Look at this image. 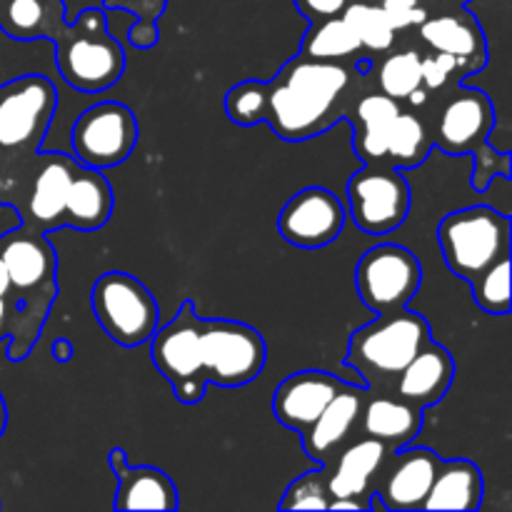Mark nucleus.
<instances>
[{
  "label": "nucleus",
  "instance_id": "1",
  "mask_svg": "<svg viewBox=\"0 0 512 512\" xmlns=\"http://www.w3.org/2000/svg\"><path fill=\"white\" fill-rule=\"evenodd\" d=\"M150 358L158 373L173 385L180 403L193 405L205 385L240 388L263 373L265 340L253 325L238 320H203L193 300L150 338Z\"/></svg>",
  "mask_w": 512,
  "mask_h": 512
},
{
  "label": "nucleus",
  "instance_id": "2",
  "mask_svg": "<svg viewBox=\"0 0 512 512\" xmlns=\"http://www.w3.org/2000/svg\"><path fill=\"white\" fill-rule=\"evenodd\" d=\"M355 68L338 60L298 55L265 80L263 123L290 143L315 138L348 115Z\"/></svg>",
  "mask_w": 512,
  "mask_h": 512
},
{
  "label": "nucleus",
  "instance_id": "3",
  "mask_svg": "<svg viewBox=\"0 0 512 512\" xmlns=\"http://www.w3.org/2000/svg\"><path fill=\"white\" fill-rule=\"evenodd\" d=\"M0 260L10 278L13 310L8 320V358L23 360L40 338L50 303L58 295L53 245L43 233L20 228L0 240Z\"/></svg>",
  "mask_w": 512,
  "mask_h": 512
},
{
  "label": "nucleus",
  "instance_id": "4",
  "mask_svg": "<svg viewBox=\"0 0 512 512\" xmlns=\"http://www.w3.org/2000/svg\"><path fill=\"white\" fill-rule=\"evenodd\" d=\"M425 340H430V325L420 313L405 308L380 313L373 323L353 333L345 365L358 370L368 388L388 390Z\"/></svg>",
  "mask_w": 512,
  "mask_h": 512
},
{
  "label": "nucleus",
  "instance_id": "5",
  "mask_svg": "<svg viewBox=\"0 0 512 512\" xmlns=\"http://www.w3.org/2000/svg\"><path fill=\"white\" fill-rule=\"evenodd\" d=\"M53 40L58 45V70L70 88L80 93H100L123 75V48L113 35H108L100 8H85L73 25H60Z\"/></svg>",
  "mask_w": 512,
  "mask_h": 512
},
{
  "label": "nucleus",
  "instance_id": "6",
  "mask_svg": "<svg viewBox=\"0 0 512 512\" xmlns=\"http://www.w3.org/2000/svg\"><path fill=\"white\" fill-rule=\"evenodd\" d=\"M495 125V110L488 95L478 88H458L438 113L430 140L448 155H478V175L473 185L488 188L495 175H508V155L488 148Z\"/></svg>",
  "mask_w": 512,
  "mask_h": 512
},
{
  "label": "nucleus",
  "instance_id": "7",
  "mask_svg": "<svg viewBox=\"0 0 512 512\" xmlns=\"http://www.w3.org/2000/svg\"><path fill=\"white\" fill-rule=\"evenodd\" d=\"M438 240L450 273L470 283L510 255V218L488 205L455 210L440 220Z\"/></svg>",
  "mask_w": 512,
  "mask_h": 512
},
{
  "label": "nucleus",
  "instance_id": "8",
  "mask_svg": "<svg viewBox=\"0 0 512 512\" xmlns=\"http://www.w3.org/2000/svg\"><path fill=\"white\" fill-rule=\"evenodd\" d=\"M58 108V90L43 75H23L0 85V155L38 153Z\"/></svg>",
  "mask_w": 512,
  "mask_h": 512
},
{
  "label": "nucleus",
  "instance_id": "9",
  "mask_svg": "<svg viewBox=\"0 0 512 512\" xmlns=\"http://www.w3.org/2000/svg\"><path fill=\"white\" fill-rule=\"evenodd\" d=\"M90 305L100 328L123 348L148 343L158 330V303L153 293L130 273H105L95 280Z\"/></svg>",
  "mask_w": 512,
  "mask_h": 512
},
{
  "label": "nucleus",
  "instance_id": "10",
  "mask_svg": "<svg viewBox=\"0 0 512 512\" xmlns=\"http://www.w3.org/2000/svg\"><path fill=\"white\" fill-rule=\"evenodd\" d=\"M348 205L358 230L380 238L408 218L410 185L393 165L370 163L348 180Z\"/></svg>",
  "mask_w": 512,
  "mask_h": 512
},
{
  "label": "nucleus",
  "instance_id": "11",
  "mask_svg": "<svg viewBox=\"0 0 512 512\" xmlns=\"http://www.w3.org/2000/svg\"><path fill=\"white\" fill-rule=\"evenodd\" d=\"M423 283L420 260L403 245L383 243L365 250L355 270V285L365 308L390 313L405 308L418 295Z\"/></svg>",
  "mask_w": 512,
  "mask_h": 512
},
{
  "label": "nucleus",
  "instance_id": "12",
  "mask_svg": "<svg viewBox=\"0 0 512 512\" xmlns=\"http://www.w3.org/2000/svg\"><path fill=\"white\" fill-rule=\"evenodd\" d=\"M135 143H138V120L128 105L115 100L83 110L70 133L73 158L95 170L115 168L128 160Z\"/></svg>",
  "mask_w": 512,
  "mask_h": 512
},
{
  "label": "nucleus",
  "instance_id": "13",
  "mask_svg": "<svg viewBox=\"0 0 512 512\" xmlns=\"http://www.w3.org/2000/svg\"><path fill=\"white\" fill-rule=\"evenodd\" d=\"M345 218L348 210L330 190L310 185L283 205L278 215V230L290 245L315 250L338 240Z\"/></svg>",
  "mask_w": 512,
  "mask_h": 512
},
{
  "label": "nucleus",
  "instance_id": "14",
  "mask_svg": "<svg viewBox=\"0 0 512 512\" xmlns=\"http://www.w3.org/2000/svg\"><path fill=\"white\" fill-rule=\"evenodd\" d=\"M440 458L430 448H400L380 470L373 495L385 510H423Z\"/></svg>",
  "mask_w": 512,
  "mask_h": 512
},
{
  "label": "nucleus",
  "instance_id": "15",
  "mask_svg": "<svg viewBox=\"0 0 512 512\" xmlns=\"http://www.w3.org/2000/svg\"><path fill=\"white\" fill-rule=\"evenodd\" d=\"M393 450L375 438L360 435L358 440H348L333 455L328 470V493L333 498H355L373 508V488L380 478V470L388 463Z\"/></svg>",
  "mask_w": 512,
  "mask_h": 512
},
{
  "label": "nucleus",
  "instance_id": "16",
  "mask_svg": "<svg viewBox=\"0 0 512 512\" xmlns=\"http://www.w3.org/2000/svg\"><path fill=\"white\" fill-rule=\"evenodd\" d=\"M365 393H368L365 385L343 383V388L333 395V400L325 405V410L313 420V425L300 433L303 450L308 458L318 460L320 465H328L333 455L348 440H353V433L358 430Z\"/></svg>",
  "mask_w": 512,
  "mask_h": 512
},
{
  "label": "nucleus",
  "instance_id": "17",
  "mask_svg": "<svg viewBox=\"0 0 512 512\" xmlns=\"http://www.w3.org/2000/svg\"><path fill=\"white\" fill-rule=\"evenodd\" d=\"M38 163L33 183H30L25 228L38 230V233L65 228V200H68L70 183L80 163L60 153L40 155Z\"/></svg>",
  "mask_w": 512,
  "mask_h": 512
},
{
  "label": "nucleus",
  "instance_id": "18",
  "mask_svg": "<svg viewBox=\"0 0 512 512\" xmlns=\"http://www.w3.org/2000/svg\"><path fill=\"white\" fill-rule=\"evenodd\" d=\"M455 378L453 355L443 345L433 343V338L425 340L423 348L415 353V358L395 375L388 393L398 395L405 403L425 410L430 405L440 403L450 390Z\"/></svg>",
  "mask_w": 512,
  "mask_h": 512
},
{
  "label": "nucleus",
  "instance_id": "19",
  "mask_svg": "<svg viewBox=\"0 0 512 512\" xmlns=\"http://www.w3.org/2000/svg\"><path fill=\"white\" fill-rule=\"evenodd\" d=\"M343 388V380L325 370H303L278 385L273 395V413L280 425L303 433L313 425L325 410V405L333 400V395Z\"/></svg>",
  "mask_w": 512,
  "mask_h": 512
},
{
  "label": "nucleus",
  "instance_id": "20",
  "mask_svg": "<svg viewBox=\"0 0 512 512\" xmlns=\"http://www.w3.org/2000/svg\"><path fill=\"white\" fill-rule=\"evenodd\" d=\"M423 428V410L405 403L388 390L365 393L360 408L358 430L365 438H375L388 445L390 450H400L413 443Z\"/></svg>",
  "mask_w": 512,
  "mask_h": 512
},
{
  "label": "nucleus",
  "instance_id": "21",
  "mask_svg": "<svg viewBox=\"0 0 512 512\" xmlns=\"http://www.w3.org/2000/svg\"><path fill=\"white\" fill-rule=\"evenodd\" d=\"M110 468L118 475V510H175L178 508V488L173 480L158 468L138 465L130 468L125 463V453L120 448L110 450Z\"/></svg>",
  "mask_w": 512,
  "mask_h": 512
},
{
  "label": "nucleus",
  "instance_id": "22",
  "mask_svg": "<svg viewBox=\"0 0 512 512\" xmlns=\"http://www.w3.org/2000/svg\"><path fill=\"white\" fill-rule=\"evenodd\" d=\"M420 28V38L435 53H448L458 60V68L480 70L485 65V35L478 20L468 13L428 15Z\"/></svg>",
  "mask_w": 512,
  "mask_h": 512
},
{
  "label": "nucleus",
  "instance_id": "23",
  "mask_svg": "<svg viewBox=\"0 0 512 512\" xmlns=\"http://www.w3.org/2000/svg\"><path fill=\"white\" fill-rule=\"evenodd\" d=\"M113 190L100 170L78 165L65 200V228L98 230L113 213Z\"/></svg>",
  "mask_w": 512,
  "mask_h": 512
},
{
  "label": "nucleus",
  "instance_id": "24",
  "mask_svg": "<svg viewBox=\"0 0 512 512\" xmlns=\"http://www.w3.org/2000/svg\"><path fill=\"white\" fill-rule=\"evenodd\" d=\"M483 505V473L470 460H440L423 510H465Z\"/></svg>",
  "mask_w": 512,
  "mask_h": 512
},
{
  "label": "nucleus",
  "instance_id": "25",
  "mask_svg": "<svg viewBox=\"0 0 512 512\" xmlns=\"http://www.w3.org/2000/svg\"><path fill=\"white\" fill-rule=\"evenodd\" d=\"M400 103L385 93H365L350 110V120L355 125L353 148L365 165L385 163V143L393 120L398 118Z\"/></svg>",
  "mask_w": 512,
  "mask_h": 512
},
{
  "label": "nucleus",
  "instance_id": "26",
  "mask_svg": "<svg viewBox=\"0 0 512 512\" xmlns=\"http://www.w3.org/2000/svg\"><path fill=\"white\" fill-rule=\"evenodd\" d=\"M63 23L60 0H0V28L15 40L53 38Z\"/></svg>",
  "mask_w": 512,
  "mask_h": 512
},
{
  "label": "nucleus",
  "instance_id": "27",
  "mask_svg": "<svg viewBox=\"0 0 512 512\" xmlns=\"http://www.w3.org/2000/svg\"><path fill=\"white\" fill-rule=\"evenodd\" d=\"M430 148H433V140H430V130L425 128L423 120L418 115L400 110L398 118L390 125L388 143H385V163L398 170L418 168L428 158Z\"/></svg>",
  "mask_w": 512,
  "mask_h": 512
},
{
  "label": "nucleus",
  "instance_id": "28",
  "mask_svg": "<svg viewBox=\"0 0 512 512\" xmlns=\"http://www.w3.org/2000/svg\"><path fill=\"white\" fill-rule=\"evenodd\" d=\"M360 50H363V45H360L358 35L350 30V25L345 23L343 15L310 23V30L300 45V55H305V58L338 60V63L358 58Z\"/></svg>",
  "mask_w": 512,
  "mask_h": 512
},
{
  "label": "nucleus",
  "instance_id": "29",
  "mask_svg": "<svg viewBox=\"0 0 512 512\" xmlns=\"http://www.w3.org/2000/svg\"><path fill=\"white\" fill-rule=\"evenodd\" d=\"M343 20L358 35L363 50L370 53H388L395 43V30L388 23L380 5L370 3H348L343 10Z\"/></svg>",
  "mask_w": 512,
  "mask_h": 512
},
{
  "label": "nucleus",
  "instance_id": "30",
  "mask_svg": "<svg viewBox=\"0 0 512 512\" xmlns=\"http://www.w3.org/2000/svg\"><path fill=\"white\" fill-rule=\"evenodd\" d=\"M378 85L380 93L390 95L395 100L408 98L413 90H418L423 85L418 50H400V53L388 55L378 65Z\"/></svg>",
  "mask_w": 512,
  "mask_h": 512
},
{
  "label": "nucleus",
  "instance_id": "31",
  "mask_svg": "<svg viewBox=\"0 0 512 512\" xmlns=\"http://www.w3.org/2000/svg\"><path fill=\"white\" fill-rule=\"evenodd\" d=\"M473 285V298L478 303V308L488 315H508L510 313V255L500 258L498 263H493L490 268H485L483 273L475 280H470Z\"/></svg>",
  "mask_w": 512,
  "mask_h": 512
},
{
  "label": "nucleus",
  "instance_id": "32",
  "mask_svg": "<svg viewBox=\"0 0 512 512\" xmlns=\"http://www.w3.org/2000/svg\"><path fill=\"white\" fill-rule=\"evenodd\" d=\"M165 3L168 0H103V5L108 10H125V13L138 18V23L130 28L128 38L140 50H148L158 43V25L155 23L163 15Z\"/></svg>",
  "mask_w": 512,
  "mask_h": 512
},
{
  "label": "nucleus",
  "instance_id": "33",
  "mask_svg": "<svg viewBox=\"0 0 512 512\" xmlns=\"http://www.w3.org/2000/svg\"><path fill=\"white\" fill-rule=\"evenodd\" d=\"M328 503V470L320 465L318 470H310L288 485L280 510H328Z\"/></svg>",
  "mask_w": 512,
  "mask_h": 512
},
{
  "label": "nucleus",
  "instance_id": "34",
  "mask_svg": "<svg viewBox=\"0 0 512 512\" xmlns=\"http://www.w3.org/2000/svg\"><path fill=\"white\" fill-rule=\"evenodd\" d=\"M265 80H243L225 95V113L238 125L263 123Z\"/></svg>",
  "mask_w": 512,
  "mask_h": 512
},
{
  "label": "nucleus",
  "instance_id": "35",
  "mask_svg": "<svg viewBox=\"0 0 512 512\" xmlns=\"http://www.w3.org/2000/svg\"><path fill=\"white\" fill-rule=\"evenodd\" d=\"M380 10L385 13L388 23L393 25L395 33L418 28L428 18V10H425V5L420 0H380Z\"/></svg>",
  "mask_w": 512,
  "mask_h": 512
},
{
  "label": "nucleus",
  "instance_id": "36",
  "mask_svg": "<svg viewBox=\"0 0 512 512\" xmlns=\"http://www.w3.org/2000/svg\"><path fill=\"white\" fill-rule=\"evenodd\" d=\"M455 70H458V60L448 53H435L428 55V58H420V78H423L425 90L445 88Z\"/></svg>",
  "mask_w": 512,
  "mask_h": 512
},
{
  "label": "nucleus",
  "instance_id": "37",
  "mask_svg": "<svg viewBox=\"0 0 512 512\" xmlns=\"http://www.w3.org/2000/svg\"><path fill=\"white\" fill-rule=\"evenodd\" d=\"M348 3L350 0H295L298 10L310 20V23L338 18V15H343L345 5Z\"/></svg>",
  "mask_w": 512,
  "mask_h": 512
},
{
  "label": "nucleus",
  "instance_id": "38",
  "mask_svg": "<svg viewBox=\"0 0 512 512\" xmlns=\"http://www.w3.org/2000/svg\"><path fill=\"white\" fill-rule=\"evenodd\" d=\"M328 510H370V508L355 498H333L328 503Z\"/></svg>",
  "mask_w": 512,
  "mask_h": 512
},
{
  "label": "nucleus",
  "instance_id": "39",
  "mask_svg": "<svg viewBox=\"0 0 512 512\" xmlns=\"http://www.w3.org/2000/svg\"><path fill=\"white\" fill-rule=\"evenodd\" d=\"M10 310H13V298H0V338L8 335Z\"/></svg>",
  "mask_w": 512,
  "mask_h": 512
},
{
  "label": "nucleus",
  "instance_id": "40",
  "mask_svg": "<svg viewBox=\"0 0 512 512\" xmlns=\"http://www.w3.org/2000/svg\"><path fill=\"white\" fill-rule=\"evenodd\" d=\"M0 298H13V293H10L8 270H5L3 260H0Z\"/></svg>",
  "mask_w": 512,
  "mask_h": 512
},
{
  "label": "nucleus",
  "instance_id": "41",
  "mask_svg": "<svg viewBox=\"0 0 512 512\" xmlns=\"http://www.w3.org/2000/svg\"><path fill=\"white\" fill-rule=\"evenodd\" d=\"M70 353H73V345H70L68 340H58V343H55V358L68 360Z\"/></svg>",
  "mask_w": 512,
  "mask_h": 512
},
{
  "label": "nucleus",
  "instance_id": "42",
  "mask_svg": "<svg viewBox=\"0 0 512 512\" xmlns=\"http://www.w3.org/2000/svg\"><path fill=\"white\" fill-rule=\"evenodd\" d=\"M5 425H8V408H5V400L3 395H0V438H3L5 433Z\"/></svg>",
  "mask_w": 512,
  "mask_h": 512
},
{
  "label": "nucleus",
  "instance_id": "43",
  "mask_svg": "<svg viewBox=\"0 0 512 512\" xmlns=\"http://www.w3.org/2000/svg\"><path fill=\"white\" fill-rule=\"evenodd\" d=\"M440 3H448V5H465L468 0H440Z\"/></svg>",
  "mask_w": 512,
  "mask_h": 512
}]
</instances>
